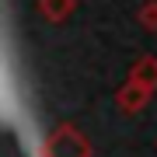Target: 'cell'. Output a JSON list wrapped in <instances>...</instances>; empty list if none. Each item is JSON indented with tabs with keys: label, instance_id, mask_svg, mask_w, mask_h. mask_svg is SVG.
<instances>
[{
	"label": "cell",
	"instance_id": "cell-2",
	"mask_svg": "<svg viewBox=\"0 0 157 157\" xmlns=\"http://www.w3.org/2000/svg\"><path fill=\"white\" fill-rule=\"evenodd\" d=\"M150 98H154V91H147L143 84H136V80L126 77V84L115 91V108L122 115H140L143 108L150 105Z\"/></svg>",
	"mask_w": 157,
	"mask_h": 157
},
{
	"label": "cell",
	"instance_id": "cell-5",
	"mask_svg": "<svg viewBox=\"0 0 157 157\" xmlns=\"http://www.w3.org/2000/svg\"><path fill=\"white\" fill-rule=\"evenodd\" d=\"M136 25L143 32H157V0H143L136 7Z\"/></svg>",
	"mask_w": 157,
	"mask_h": 157
},
{
	"label": "cell",
	"instance_id": "cell-1",
	"mask_svg": "<svg viewBox=\"0 0 157 157\" xmlns=\"http://www.w3.org/2000/svg\"><path fill=\"white\" fill-rule=\"evenodd\" d=\"M39 157H94V147L73 122H59L39 147Z\"/></svg>",
	"mask_w": 157,
	"mask_h": 157
},
{
	"label": "cell",
	"instance_id": "cell-3",
	"mask_svg": "<svg viewBox=\"0 0 157 157\" xmlns=\"http://www.w3.org/2000/svg\"><path fill=\"white\" fill-rule=\"evenodd\" d=\"M129 80L143 84L147 91H157V56H136L129 67Z\"/></svg>",
	"mask_w": 157,
	"mask_h": 157
},
{
	"label": "cell",
	"instance_id": "cell-4",
	"mask_svg": "<svg viewBox=\"0 0 157 157\" xmlns=\"http://www.w3.org/2000/svg\"><path fill=\"white\" fill-rule=\"evenodd\" d=\"M73 11H77V0H39V14L49 25H63Z\"/></svg>",
	"mask_w": 157,
	"mask_h": 157
}]
</instances>
